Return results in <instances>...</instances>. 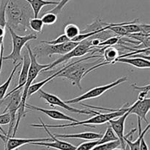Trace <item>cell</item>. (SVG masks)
<instances>
[{"label":"cell","mask_w":150,"mask_h":150,"mask_svg":"<svg viewBox=\"0 0 150 150\" xmlns=\"http://www.w3.org/2000/svg\"><path fill=\"white\" fill-rule=\"evenodd\" d=\"M33 17V10L26 1L8 0L5 9L6 26L16 32L28 35L31 32L29 21Z\"/></svg>","instance_id":"1"},{"label":"cell","mask_w":150,"mask_h":150,"mask_svg":"<svg viewBox=\"0 0 150 150\" xmlns=\"http://www.w3.org/2000/svg\"><path fill=\"white\" fill-rule=\"evenodd\" d=\"M26 49L28 50L29 57H30V67H29L27 79H26V83H25L24 86H23V90L22 91L21 99L20 106H19V108L17 112L18 114L17 116H16V124H15L14 128H13V134L11 135V137H15L16 132L18 130V128L21 120L22 118L26 116V112L25 111V109H26L25 108V104L26 103V99L28 97V91H29V87L32 84L33 81L36 79V77L39 74V73H40L41 71L46 69L49 66V63H48V64H40V63H38V60H37V57L32 52L30 45H26Z\"/></svg>","instance_id":"2"},{"label":"cell","mask_w":150,"mask_h":150,"mask_svg":"<svg viewBox=\"0 0 150 150\" xmlns=\"http://www.w3.org/2000/svg\"><path fill=\"white\" fill-rule=\"evenodd\" d=\"M96 57H103L101 54L94 55L92 54L91 56L86 57H83L77 61L73 62V63H68L66 66L65 69L62 73L57 75V77H64L68 79L72 82L73 85H76L80 90H82L81 85V81L85 76V73L88 69L92 68V66H95L98 63L103 62L102 59L97 60L95 62H90L88 63V60L92 58H96Z\"/></svg>","instance_id":"3"},{"label":"cell","mask_w":150,"mask_h":150,"mask_svg":"<svg viewBox=\"0 0 150 150\" xmlns=\"http://www.w3.org/2000/svg\"><path fill=\"white\" fill-rule=\"evenodd\" d=\"M127 104H123L122 107L120 109H116L114 111H111L110 113H98V114L95 115L93 117H91L90 119L87 120L82 121L78 122H70L69 124H47L42 121V119L39 118V120L40 121V124H31L30 126L33 127H45L46 128H64V127H71V126H76L83 125L86 126H90L92 124H103L107 123L111 119H114L115 118H118L120 116H122L124 113L128 110L129 106Z\"/></svg>","instance_id":"4"},{"label":"cell","mask_w":150,"mask_h":150,"mask_svg":"<svg viewBox=\"0 0 150 150\" xmlns=\"http://www.w3.org/2000/svg\"><path fill=\"white\" fill-rule=\"evenodd\" d=\"M98 49H96L94 46H92V38L89 37V38H86V39L83 40V41H80L79 43V44L74 49H73L71 51H69L68 53L62 55L61 57L56 60L53 63H49L48 67H47L46 69L41 71V72H45L47 71H50L53 68L57 66V65L64 63V62L67 61V60H70V59L73 58V57H81L82 56L85 55L86 54H87V53L91 52L92 51H93V53L98 52ZM93 53H92V54H93Z\"/></svg>","instance_id":"5"},{"label":"cell","mask_w":150,"mask_h":150,"mask_svg":"<svg viewBox=\"0 0 150 150\" xmlns=\"http://www.w3.org/2000/svg\"><path fill=\"white\" fill-rule=\"evenodd\" d=\"M6 27L8 29L12 38V43H13V50L9 55L6 57H3L4 60H13V63L16 65L18 61H22L21 51L23 49L25 44L32 40H35L38 38V35L36 34L29 33L25 35H19L16 32L13 30L11 28Z\"/></svg>","instance_id":"6"},{"label":"cell","mask_w":150,"mask_h":150,"mask_svg":"<svg viewBox=\"0 0 150 150\" xmlns=\"http://www.w3.org/2000/svg\"><path fill=\"white\" fill-rule=\"evenodd\" d=\"M79 43L69 41L64 44H57V45H49V44L40 43L39 46L31 49L36 57H42L44 56H48V57H51L54 54L64 55L67 54L73 49H74L79 44Z\"/></svg>","instance_id":"7"},{"label":"cell","mask_w":150,"mask_h":150,"mask_svg":"<svg viewBox=\"0 0 150 150\" xmlns=\"http://www.w3.org/2000/svg\"><path fill=\"white\" fill-rule=\"evenodd\" d=\"M127 80V76H122V77L119 78L118 79L115 80L114 82H111V83L109 84H107V85H101V86H98V87H96V88H92V89L88 91L87 92H86L85 94H82V95L76 97V98L66 100V101H64V102L67 104H77V103L81 102V101H84V100L97 98V97H99L100 96L103 94L104 93L106 92V91H108V90L117 86V85H119L120 84L126 82Z\"/></svg>","instance_id":"8"},{"label":"cell","mask_w":150,"mask_h":150,"mask_svg":"<svg viewBox=\"0 0 150 150\" xmlns=\"http://www.w3.org/2000/svg\"><path fill=\"white\" fill-rule=\"evenodd\" d=\"M22 91L21 88L16 91H13L11 94H6L5 96L3 99H6L7 101V107L3 111V113H8L10 116V125H9V129L7 132V136H11V132L13 130L16 121V113L20 106L21 99Z\"/></svg>","instance_id":"9"},{"label":"cell","mask_w":150,"mask_h":150,"mask_svg":"<svg viewBox=\"0 0 150 150\" xmlns=\"http://www.w3.org/2000/svg\"><path fill=\"white\" fill-rule=\"evenodd\" d=\"M39 93V97L41 99H43L50 106L54 107V106H58V107H62V108L64 109V110H67L69 112H72V113H78V114H84V115H92V114H98V112L95 111L93 110H90V109H83V110H79V109L74 108L73 107H71L69 104H66L64 101L61 99L59 97L57 96L54 95V94H49L41 88L38 91Z\"/></svg>","instance_id":"10"},{"label":"cell","mask_w":150,"mask_h":150,"mask_svg":"<svg viewBox=\"0 0 150 150\" xmlns=\"http://www.w3.org/2000/svg\"><path fill=\"white\" fill-rule=\"evenodd\" d=\"M0 139L4 142V150L17 149L18 147L27 144L35 142H48L51 141L50 138H18L7 136V134H0Z\"/></svg>","instance_id":"11"},{"label":"cell","mask_w":150,"mask_h":150,"mask_svg":"<svg viewBox=\"0 0 150 150\" xmlns=\"http://www.w3.org/2000/svg\"><path fill=\"white\" fill-rule=\"evenodd\" d=\"M129 115H130V112H129L128 109V110L125 113H124L122 116L118 117L117 119H111V120H109L108 121L109 123L111 129L114 132V133L118 137L122 147V149H126V144L124 141L125 124V121L127 119V118L128 117Z\"/></svg>","instance_id":"12"},{"label":"cell","mask_w":150,"mask_h":150,"mask_svg":"<svg viewBox=\"0 0 150 150\" xmlns=\"http://www.w3.org/2000/svg\"><path fill=\"white\" fill-rule=\"evenodd\" d=\"M150 110V98H145L143 100H137L133 105L129 107V112L130 114H135L138 119L144 120L148 123L146 115Z\"/></svg>","instance_id":"13"},{"label":"cell","mask_w":150,"mask_h":150,"mask_svg":"<svg viewBox=\"0 0 150 150\" xmlns=\"http://www.w3.org/2000/svg\"><path fill=\"white\" fill-rule=\"evenodd\" d=\"M44 129L46 131L47 133L48 134V135L50 136V138L51 139V141H53V142H35L32 143V145H38V146H47V147H52V148L57 149L59 150H75L76 149V146L73 145L70 143L66 142V141H60L58 139V138H56L54 136V134L51 133L49 130L48 129V128L43 126Z\"/></svg>","instance_id":"14"},{"label":"cell","mask_w":150,"mask_h":150,"mask_svg":"<svg viewBox=\"0 0 150 150\" xmlns=\"http://www.w3.org/2000/svg\"><path fill=\"white\" fill-rule=\"evenodd\" d=\"M25 108L29 109V110H36V111H40L41 113H44L48 116L51 119H54V120H59V121H67L70 122H78L79 120L74 119V118L69 116L67 115L64 114V113H62V112L59 111V110H48V109H44L42 107H38L36 106H33L32 104H29L26 103L25 104Z\"/></svg>","instance_id":"15"},{"label":"cell","mask_w":150,"mask_h":150,"mask_svg":"<svg viewBox=\"0 0 150 150\" xmlns=\"http://www.w3.org/2000/svg\"><path fill=\"white\" fill-rule=\"evenodd\" d=\"M30 63H31V60L30 57H29V52H28V50L26 49V51L23 53V55L22 57V67L21 70L20 74H19V78H18V84L17 86L15 88H13L10 93L8 94H11L13 91H16V90H18L20 88H23L24 86L25 83L26 82V79H27L28 74H29V67H30Z\"/></svg>","instance_id":"16"},{"label":"cell","mask_w":150,"mask_h":150,"mask_svg":"<svg viewBox=\"0 0 150 150\" xmlns=\"http://www.w3.org/2000/svg\"><path fill=\"white\" fill-rule=\"evenodd\" d=\"M138 125H139V137H138L137 139L135 141H131L130 140L128 139V137H131V135L134 133L136 131V129H132L127 135H125L124 136V141L125 142V144L130 148V150H139L140 149V144H141V141L143 138H144L145 134L147 132V131L149 130L150 127V124H148L147 126L145 127L144 130H142V124H141V120L139 119H138Z\"/></svg>","instance_id":"17"},{"label":"cell","mask_w":150,"mask_h":150,"mask_svg":"<svg viewBox=\"0 0 150 150\" xmlns=\"http://www.w3.org/2000/svg\"><path fill=\"white\" fill-rule=\"evenodd\" d=\"M116 63H123L133 66L138 69H149L150 61L149 60L142 58V57L133 56L132 57H121L116 60Z\"/></svg>","instance_id":"18"},{"label":"cell","mask_w":150,"mask_h":150,"mask_svg":"<svg viewBox=\"0 0 150 150\" xmlns=\"http://www.w3.org/2000/svg\"><path fill=\"white\" fill-rule=\"evenodd\" d=\"M54 136L56 138H78V139L88 140V141H94L98 140L103 136L101 133L92 132H83L81 133L76 134H55Z\"/></svg>","instance_id":"19"},{"label":"cell","mask_w":150,"mask_h":150,"mask_svg":"<svg viewBox=\"0 0 150 150\" xmlns=\"http://www.w3.org/2000/svg\"><path fill=\"white\" fill-rule=\"evenodd\" d=\"M26 2L30 4L34 13V17H38L41 9L46 5H52L56 4L57 5L59 1H48V0H24Z\"/></svg>","instance_id":"20"},{"label":"cell","mask_w":150,"mask_h":150,"mask_svg":"<svg viewBox=\"0 0 150 150\" xmlns=\"http://www.w3.org/2000/svg\"><path fill=\"white\" fill-rule=\"evenodd\" d=\"M21 63H22V61L19 62V63H18L17 64H16V66L13 67V71H11V74H10L9 77L7 78V80H6L5 82L2 84V85H0V101H1V100L4 99V97L5 96L6 94H7V90H8L9 86H10V82H11L12 79H13L15 74H16V70H17L18 68L21 65Z\"/></svg>","instance_id":"21"},{"label":"cell","mask_w":150,"mask_h":150,"mask_svg":"<svg viewBox=\"0 0 150 150\" xmlns=\"http://www.w3.org/2000/svg\"><path fill=\"white\" fill-rule=\"evenodd\" d=\"M119 140L118 137L117 136L113 129H111V126H108L105 130L104 135L98 140V144H106V143L112 142V141H115Z\"/></svg>","instance_id":"22"},{"label":"cell","mask_w":150,"mask_h":150,"mask_svg":"<svg viewBox=\"0 0 150 150\" xmlns=\"http://www.w3.org/2000/svg\"><path fill=\"white\" fill-rule=\"evenodd\" d=\"M64 35L68 38L70 41L73 40L81 33V30L77 25L74 24H68L64 26Z\"/></svg>","instance_id":"23"},{"label":"cell","mask_w":150,"mask_h":150,"mask_svg":"<svg viewBox=\"0 0 150 150\" xmlns=\"http://www.w3.org/2000/svg\"><path fill=\"white\" fill-rule=\"evenodd\" d=\"M43 23L42 20L40 18L33 17L29 20V26L31 31H34L38 33L42 32V29H43Z\"/></svg>","instance_id":"24"},{"label":"cell","mask_w":150,"mask_h":150,"mask_svg":"<svg viewBox=\"0 0 150 150\" xmlns=\"http://www.w3.org/2000/svg\"><path fill=\"white\" fill-rule=\"evenodd\" d=\"M120 146H121L120 141V140H117V141L106 143V144H98V145L93 147L91 150H111L113 149L117 148Z\"/></svg>","instance_id":"25"},{"label":"cell","mask_w":150,"mask_h":150,"mask_svg":"<svg viewBox=\"0 0 150 150\" xmlns=\"http://www.w3.org/2000/svg\"><path fill=\"white\" fill-rule=\"evenodd\" d=\"M41 20L44 25H53L57 22V15L51 12H47L46 13L42 15Z\"/></svg>","instance_id":"26"},{"label":"cell","mask_w":150,"mask_h":150,"mask_svg":"<svg viewBox=\"0 0 150 150\" xmlns=\"http://www.w3.org/2000/svg\"><path fill=\"white\" fill-rule=\"evenodd\" d=\"M122 38V37L118 36V35H114V36L110 37V38L105 40V41H102L100 44L99 47L100 48H103L104 46H113L114 45L118 44V43L121 41Z\"/></svg>","instance_id":"27"},{"label":"cell","mask_w":150,"mask_h":150,"mask_svg":"<svg viewBox=\"0 0 150 150\" xmlns=\"http://www.w3.org/2000/svg\"><path fill=\"white\" fill-rule=\"evenodd\" d=\"M70 40L68 39L67 36L65 35H59L58 38H55L54 40H49V41H41L40 43L42 44H49V45H57V44H64V43L67 42Z\"/></svg>","instance_id":"28"},{"label":"cell","mask_w":150,"mask_h":150,"mask_svg":"<svg viewBox=\"0 0 150 150\" xmlns=\"http://www.w3.org/2000/svg\"><path fill=\"white\" fill-rule=\"evenodd\" d=\"M98 140H94V141H89L87 142L82 143L79 146L76 147L75 150H91L95 146L98 145Z\"/></svg>","instance_id":"29"},{"label":"cell","mask_w":150,"mask_h":150,"mask_svg":"<svg viewBox=\"0 0 150 150\" xmlns=\"http://www.w3.org/2000/svg\"><path fill=\"white\" fill-rule=\"evenodd\" d=\"M70 1V0H60V1H59L58 4L56 5L55 7H54L53 9L50 10L48 12H51V13H54V14L58 15L59 13H61V11L64 7V6H65Z\"/></svg>","instance_id":"30"},{"label":"cell","mask_w":150,"mask_h":150,"mask_svg":"<svg viewBox=\"0 0 150 150\" xmlns=\"http://www.w3.org/2000/svg\"><path fill=\"white\" fill-rule=\"evenodd\" d=\"M0 107H1V104H0ZM10 116L8 113H2L1 115H0V130H1L4 134H6V133H4V131L3 130L2 128L1 127V125L7 124L10 123Z\"/></svg>","instance_id":"31"},{"label":"cell","mask_w":150,"mask_h":150,"mask_svg":"<svg viewBox=\"0 0 150 150\" xmlns=\"http://www.w3.org/2000/svg\"><path fill=\"white\" fill-rule=\"evenodd\" d=\"M131 86L133 87V88H134L135 90H138V91H149L150 90L149 84H148L147 85H145V86H138L136 84H132Z\"/></svg>","instance_id":"32"},{"label":"cell","mask_w":150,"mask_h":150,"mask_svg":"<svg viewBox=\"0 0 150 150\" xmlns=\"http://www.w3.org/2000/svg\"><path fill=\"white\" fill-rule=\"evenodd\" d=\"M139 150H149V148H148V146L146 144V141H145L144 138H143L141 141V144H140V149Z\"/></svg>","instance_id":"33"},{"label":"cell","mask_w":150,"mask_h":150,"mask_svg":"<svg viewBox=\"0 0 150 150\" xmlns=\"http://www.w3.org/2000/svg\"><path fill=\"white\" fill-rule=\"evenodd\" d=\"M6 32V26L0 25V38H4Z\"/></svg>","instance_id":"34"},{"label":"cell","mask_w":150,"mask_h":150,"mask_svg":"<svg viewBox=\"0 0 150 150\" xmlns=\"http://www.w3.org/2000/svg\"><path fill=\"white\" fill-rule=\"evenodd\" d=\"M111 150H127L126 149H117V148H115V149H113Z\"/></svg>","instance_id":"35"},{"label":"cell","mask_w":150,"mask_h":150,"mask_svg":"<svg viewBox=\"0 0 150 150\" xmlns=\"http://www.w3.org/2000/svg\"><path fill=\"white\" fill-rule=\"evenodd\" d=\"M16 150H19V149H16Z\"/></svg>","instance_id":"36"}]
</instances>
